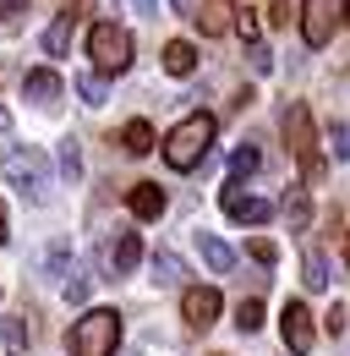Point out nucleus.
Returning a JSON list of instances; mask_svg holds the SVG:
<instances>
[{"label": "nucleus", "mask_w": 350, "mask_h": 356, "mask_svg": "<svg viewBox=\"0 0 350 356\" xmlns=\"http://www.w3.org/2000/svg\"><path fill=\"white\" fill-rule=\"evenodd\" d=\"M66 346H72V356H110L121 346V312L115 307H88L83 318L72 323Z\"/></svg>", "instance_id": "f257e3e1"}, {"label": "nucleus", "mask_w": 350, "mask_h": 356, "mask_svg": "<svg viewBox=\"0 0 350 356\" xmlns=\"http://www.w3.org/2000/svg\"><path fill=\"white\" fill-rule=\"evenodd\" d=\"M208 143H214V115H186L170 137H165V165L170 170H197L208 159Z\"/></svg>", "instance_id": "f03ea898"}, {"label": "nucleus", "mask_w": 350, "mask_h": 356, "mask_svg": "<svg viewBox=\"0 0 350 356\" xmlns=\"http://www.w3.org/2000/svg\"><path fill=\"white\" fill-rule=\"evenodd\" d=\"M279 127H285V143H290V154H296L301 176H306V181H323V154H317V132H312V115H306V104H301V99H290V104H285Z\"/></svg>", "instance_id": "7ed1b4c3"}, {"label": "nucleus", "mask_w": 350, "mask_h": 356, "mask_svg": "<svg viewBox=\"0 0 350 356\" xmlns=\"http://www.w3.org/2000/svg\"><path fill=\"white\" fill-rule=\"evenodd\" d=\"M0 170H6V181H11L28 203H49V170H44V154L11 143V148L0 154Z\"/></svg>", "instance_id": "20e7f679"}, {"label": "nucleus", "mask_w": 350, "mask_h": 356, "mask_svg": "<svg viewBox=\"0 0 350 356\" xmlns=\"http://www.w3.org/2000/svg\"><path fill=\"white\" fill-rule=\"evenodd\" d=\"M345 22H350V0H301V39L312 49H323Z\"/></svg>", "instance_id": "39448f33"}, {"label": "nucleus", "mask_w": 350, "mask_h": 356, "mask_svg": "<svg viewBox=\"0 0 350 356\" xmlns=\"http://www.w3.org/2000/svg\"><path fill=\"white\" fill-rule=\"evenodd\" d=\"M88 55H93L99 72H126L131 66V33L115 28V22H99V28L88 33Z\"/></svg>", "instance_id": "423d86ee"}, {"label": "nucleus", "mask_w": 350, "mask_h": 356, "mask_svg": "<svg viewBox=\"0 0 350 356\" xmlns=\"http://www.w3.org/2000/svg\"><path fill=\"white\" fill-rule=\"evenodd\" d=\"M279 334H285V346H290L296 356H306L312 346H317V329H312L306 302H285V312H279Z\"/></svg>", "instance_id": "0eeeda50"}, {"label": "nucleus", "mask_w": 350, "mask_h": 356, "mask_svg": "<svg viewBox=\"0 0 350 356\" xmlns=\"http://www.w3.org/2000/svg\"><path fill=\"white\" fill-rule=\"evenodd\" d=\"M241 186H247V181H224V192H219L224 214H230V220H241V225H262L268 214H274V203H262V197H247Z\"/></svg>", "instance_id": "6e6552de"}, {"label": "nucleus", "mask_w": 350, "mask_h": 356, "mask_svg": "<svg viewBox=\"0 0 350 356\" xmlns=\"http://www.w3.org/2000/svg\"><path fill=\"white\" fill-rule=\"evenodd\" d=\"M181 318H186L192 329H214V323H219V291H214V285H186Z\"/></svg>", "instance_id": "1a4fd4ad"}, {"label": "nucleus", "mask_w": 350, "mask_h": 356, "mask_svg": "<svg viewBox=\"0 0 350 356\" xmlns=\"http://www.w3.org/2000/svg\"><path fill=\"white\" fill-rule=\"evenodd\" d=\"M88 11V0H66V11L44 28V55H66V44H72V33H77V17Z\"/></svg>", "instance_id": "9d476101"}, {"label": "nucleus", "mask_w": 350, "mask_h": 356, "mask_svg": "<svg viewBox=\"0 0 350 356\" xmlns=\"http://www.w3.org/2000/svg\"><path fill=\"white\" fill-rule=\"evenodd\" d=\"M197 28L219 39V33H230V28H241V11H235V0H203V11H197Z\"/></svg>", "instance_id": "9b49d317"}, {"label": "nucleus", "mask_w": 350, "mask_h": 356, "mask_svg": "<svg viewBox=\"0 0 350 356\" xmlns=\"http://www.w3.org/2000/svg\"><path fill=\"white\" fill-rule=\"evenodd\" d=\"M126 209L137 220H159V214H165V186H159V181H137L126 192Z\"/></svg>", "instance_id": "f8f14e48"}, {"label": "nucleus", "mask_w": 350, "mask_h": 356, "mask_svg": "<svg viewBox=\"0 0 350 356\" xmlns=\"http://www.w3.org/2000/svg\"><path fill=\"white\" fill-rule=\"evenodd\" d=\"M39 268H44V280H60V285H66V280L77 274V268H72V241H66V236H55V241L44 247Z\"/></svg>", "instance_id": "ddd939ff"}, {"label": "nucleus", "mask_w": 350, "mask_h": 356, "mask_svg": "<svg viewBox=\"0 0 350 356\" xmlns=\"http://www.w3.org/2000/svg\"><path fill=\"white\" fill-rule=\"evenodd\" d=\"M137 264H142V236H137V230H121V236H115V247H110V268H115V280L131 274Z\"/></svg>", "instance_id": "4468645a"}, {"label": "nucleus", "mask_w": 350, "mask_h": 356, "mask_svg": "<svg viewBox=\"0 0 350 356\" xmlns=\"http://www.w3.org/2000/svg\"><path fill=\"white\" fill-rule=\"evenodd\" d=\"M22 93H28V99H39V104H55V99H60V77H55L49 66H39V72H28V77H22Z\"/></svg>", "instance_id": "2eb2a0df"}, {"label": "nucleus", "mask_w": 350, "mask_h": 356, "mask_svg": "<svg viewBox=\"0 0 350 356\" xmlns=\"http://www.w3.org/2000/svg\"><path fill=\"white\" fill-rule=\"evenodd\" d=\"M165 72H170V77H192V72H197V49L186 44V39H170V44H165Z\"/></svg>", "instance_id": "dca6fc26"}, {"label": "nucleus", "mask_w": 350, "mask_h": 356, "mask_svg": "<svg viewBox=\"0 0 350 356\" xmlns=\"http://www.w3.org/2000/svg\"><path fill=\"white\" fill-rule=\"evenodd\" d=\"M197 252H203V264L214 268V274H224V268L235 264V252H230L219 236H208V230H197Z\"/></svg>", "instance_id": "f3484780"}, {"label": "nucleus", "mask_w": 350, "mask_h": 356, "mask_svg": "<svg viewBox=\"0 0 350 356\" xmlns=\"http://www.w3.org/2000/svg\"><path fill=\"white\" fill-rule=\"evenodd\" d=\"M279 209H285V220H290V230H306V225H312V197H306V186H290Z\"/></svg>", "instance_id": "a211bd4d"}, {"label": "nucleus", "mask_w": 350, "mask_h": 356, "mask_svg": "<svg viewBox=\"0 0 350 356\" xmlns=\"http://www.w3.org/2000/svg\"><path fill=\"white\" fill-rule=\"evenodd\" d=\"M153 280H159V285H186V264H181V252L159 247V252H153Z\"/></svg>", "instance_id": "6ab92c4d"}, {"label": "nucleus", "mask_w": 350, "mask_h": 356, "mask_svg": "<svg viewBox=\"0 0 350 356\" xmlns=\"http://www.w3.org/2000/svg\"><path fill=\"white\" fill-rule=\"evenodd\" d=\"M0 340H6L11 356L28 351V323H22V312H0Z\"/></svg>", "instance_id": "aec40b11"}, {"label": "nucleus", "mask_w": 350, "mask_h": 356, "mask_svg": "<svg viewBox=\"0 0 350 356\" xmlns=\"http://www.w3.org/2000/svg\"><path fill=\"white\" fill-rule=\"evenodd\" d=\"M121 148H126L131 159H142V154L153 148V127H148V121H126V127H121Z\"/></svg>", "instance_id": "412c9836"}, {"label": "nucleus", "mask_w": 350, "mask_h": 356, "mask_svg": "<svg viewBox=\"0 0 350 356\" xmlns=\"http://www.w3.org/2000/svg\"><path fill=\"white\" fill-rule=\"evenodd\" d=\"M301 280H306V291H328V258H323L317 247L301 258Z\"/></svg>", "instance_id": "4be33fe9"}, {"label": "nucleus", "mask_w": 350, "mask_h": 356, "mask_svg": "<svg viewBox=\"0 0 350 356\" xmlns=\"http://www.w3.org/2000/svg\"><path fill=\"white\" fill-rule=\"evenodd\" d=\"M72 88H77V99H83V104H104V99H110V83H104V72H83Z\"/></svg>", "instance_id": "5701e85b"}, {"label": "nucleus", "mask_w": 350, "mask_h": 356, "mask_svg": "<svg viewBox=\"0 0 350 356\" xmlns=\"http://www.w3.org/2000/svg\"><path fill=\"white\" fill-rule=\"evenodd\" d=\"M258 165H262V154L252 148V143H241V148L230 154V181H247L252 170H258Z\"/></svg>", "instance_id": "b1692460"}, {"label": "nucleus", "mask_w": 350, "mask_h": 356, "mask_svg": "<svg viewBox=\"0 0 350 356\" xmlns=\"http://www.w3.org/2000/svg\"><path fill=\"white\" fill-rule=\"evenodd\" d=\"M55 159H60V176L72 181V186H77V176H83V148H77V143H72V137H66V143H60V154H55Z\"/></svg>", "instance_id": "393cba45"}, {"label": "nucleus", "mask_w": 350, "mask_h": 356, "mask_svg": "<svg viewBox=\"0 0 350 356\" xmlns=\"http://www.w3.org/2000/svg\"><path fill=\"white\" fill-rule=\"evenodd\" d=\"M235 329H241V334H252V329H262V302H258V296H247V302L235 307Z\"/></svg>", "instance_id": "a878e982"}, {"label": "nucleus", "mask_w": 350, "mask_h": 356, "mask_svg": "<svg viewBox=\"0 0 350 356\" xmlns=\"http://www.w3.org/2000/svg\"><path fill=\"white\" fill-rule=\"evenodd\" d=\"M247 252H252L262 268H274V264H279V247H274L268 236H252V241H247Z\"/></svg>", "instance_id": "bb28decb"}, {"label": "nucleus", "mask_w": 350, "mask_h": 356, "mask_svg": "<svg viewBox=\"0 0 350 356\" xmlns=\"http://www.w3.org/2000/svg\"><path fill=\"white\" fill-rule=\"evenodd\" d=\"M328 148H334V159H340V165L350 159V127H345V121H334V127H328Z\"/></svg>", "instance_id": "cd10ccee"}, {"label": "nucleus", "mask_w": 350, "mask_h": 356, "mask_svg": "<svg viewBox=\"0 0 350 356\" xmlns=\"http://www.w3.org/2000/svg\"><path fill=\"white\" fill-rule=\"evenodd\" d=\"M247 66H252V72H274V49L268 44H247Z\"/></svg>", "instance_id": "c85d7f7f"}, {"label": "nucleus", "mask_w": 350, "mask_h": 356, "mask_svg": "<svg viewBox=\"0 0 350 356\" xmlns=\"http://www.w3.org/2000/svg\"><path fill=\"white\" fill-rule=\"evenodd\" d=\"M60 291H66V302H72V307H83V302H88V274H72Z\"/></svg>", "instance_id": "c756f323"}, {"label": "nucleus", "mask_w": 350, "mask_h": 356, "mask_svg": "<svg viewBox=\"0 0 350 356\" xmlns=\"http://www.w3.org/2000/svg\"><path fill=\"white\" fill-rule=\"evenodd\" d=\"M22 11H28V0H0V28H17Z\"/></svg>", "instance_id": "7c9ffc66"}, {"label": "nucleus", "mask_w": 350, "mask_h": 356, "mask_svg": "<svg viewBox=\"0 0 350 356\" xmlns=\"http://www.w3.org/2000/svg\"><path fill=\"white\" fill-rule=\"evenodd\" d=\"M323 329H328V334H345V307H340V302L323 312Z\"/></svg>", "instance_id": "2f4dec72"}, {"label": "nucleus", "mask_w": 350, "mask_h": 356, "mask_svg": "<svg viewBox=\"0 0 350 356\" xmlns=\"http://www.w3.org/2000/svg\"><path fill=\"white\" fill-rule=\"evenodd\" d=\"M268 22L285 28V22H290V0H274V6H268Z\"/></svg>", "instance_id": "473e14b6"}, {"label": "nucleus", "mask_w": 350, "mask_h": 356, "mask_svg": "<svg viewBox=\"0 0 350 356\" xmlns=\"http://www.w3.org/2000/svg\"><path fill=\"white\" fill-rule=\"evenodd\" d=\"M241 33H247V44H258V17L252 11H241Z\"/></svg>", "instance_id": "72a5a7b5"}, {"label": "nucleus", "mask_w": 350, "mask_h": 356, "mask_svg": "<svg viewBox=\"0 0 350 356\" xmlns=\"http://www.w3.org/2000/svg\"><path fill=\"white\" fill-rule=\"evenodd\" d=\"M131 6H137L142 17H159V0H131Z\"/></svg>", "instance_id": "f704fd0d"}, {"label": "nucleus", "mask_w": 350, "mask_h": 356, "mask_svg": "<svg viewBox=\"0 0 350 356\" xmlns=\"http://www.w3.org/2000/svg\"><path fill=\"white\" fill-rule=\"evenodd\" d=\"M175 11H192V17H197V11H203V6H197V0H170Z\"/></svg>", "instance_id": "c9c22d12"}, {"label": "nucleus", "mask_w": 350, "mask_h": 356, "mask_svg": "<svg viewBox=\"0 0 350 356\" xmlns=\"http://www.w3.org/2000/svg\"><path fill=\"white\" fill-rule=\"evenodd\" d=\"M6 241H11V230H6V209H0V247H6Z\"/></svg>", "instance_id": "e433bc0d"}, {"label": "nucleus", "mask_w": 350, "mask_h": 356, "mask_svg": "<svg viewBox=\"0 0 350 356\" xmlns=\"http://www.w3.org/2000/svg\"><path fill=\"white\" fill-rule=\"evenodd\" d=\"M6 127H11V115H6V110H0V132H6Z\"/></svg>", "instance_id": "4c0bfd02"}, {"label": "nucleus", "mask_w": 350, "mask_h": 356, "mask_svg": "<svg viewBox=\"0 0 350 356\" xmlns=\"http://www.w3.org/2000/svg\"><path fill=\"white\" fill-rule=\"evenodd\" d=\"M345 264H350V236H345Z\"/></svg>", "instance_id": "58836bf2"}]
</instances>
